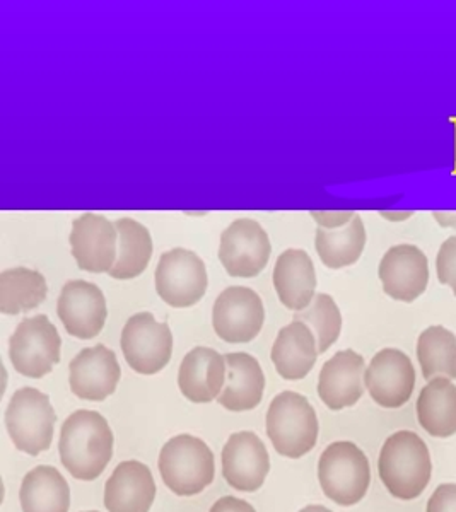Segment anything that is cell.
Wrapping results in <instances>:
<instances>
[{
    "label": "cell",
    "instance_id": "cell-1",
    "mask_svg": "<svg viewBox=\"0 0 456 512\" xmlns=\"http://www.w3.org/2000/svg\"><path fill=\"white\" fill-rule=\"evenodd\" d=\"M59 451L62 465L72 477L96 480L112 460V429L98 412L77 410L62 425Z\"/></svg>",
    "mask_w": 456,
    "mask_h": 512
},
{
    "label": "cell",
    "instance_id": "cell-2",
    "mask_svg": "<svg viewBox=\"0 0 456 512\" xmlns=\"http://www.w3.org/2000/svg\"><path fill=\"white\" fill-rule=\"evenodd\" d=\"M378 472L395 499L414 501L431 482L433 463L427 444L416 432H395L381 448Z\"/></svg>",
    "mask_w": 456,
    "mask_h": 512
},
{
    "label": "cell",
    "instance_id": "cell-3",
    "mask_svg": "<svg viewBox=\"0 0 456 512\" xmlns=\"http://www.w3.org/2000/svg\"><path fill=\"white\" fill-rule=\"evenodd\" d=\"M159 472L171 492L182 497L197 495L214 480V454L199 437L182 434L164 444Z\"/></svg>",
    "mask_w": 456,
    "mask_h": 512
},
{
    "label": "cell",
    "instance_id": "cell-4",
    "mask_svg": "<svg viewBox=\"0 0 456 512\" xmlns=\"http://www.w3.org/2000/svg\"><path fill=\"white\" fill-rule=\"evenodd\" d=\"M267 434L277 453L298 460L318 441V419L308 398L294 391L275 396L267 412Z\"/></svg>",
    "mask_w": 456,
    "mask_h": 512
},
{
    "label": "cell",
    "instance_id": "cell-5",
    "mask_svg": "<svg viewBox=\"0 0 456 512\" xmlns=\"http://www.w3.org/2000/svg\"><path fill=\"white\" fill-rule=\"evenodd\" d=\"M323 492L339 506H354L364 499L371 483L366 454L349 441L330 444L318 463Z\"/></svg>",
    "mask_w": 456,
    "mask_h": 512
},
{
    "label": "cell",
    "instance_id": "cell-6",
    "mask_svg": "<svg viewBox=\"0 0 456 512\" xmlns=\"http://www.w3.org/2000/svg\"><path fill=\"white\" fill-rule=\"evenodd\" d=\"M55 422V410L45 393L21 388L12 395L6 410V427L19 451L38 456L50 449Z\"/></svg>",
    "mask_w": 456,
    "mask_h": 512
},
{
    "label": "cell",
    "instance_id": "cell-7",
    "mask_svg": "<svg viewBox=\"0 0 456 512\" xmlns=\"http://www.w3.org/2000/svg\"><path fill=\"white\" fill-rule=\"evenodd\" d=\"M60 347L62 340L52 321L36 315L19 323L9 340V357L19 374L40 379L59 364Z\"/></svg>",
    "mask_w": 456,
    "mask_h": 512
},
{
    "label": "cell",
    "instance_id": "cell-8",
    "mask_svg": "<svg viewBox=\"0 0 456 512\" xmlns=\"http://www.w3.org/2000/svg\"><path fill=\"white\" fill-rule=\"evenodd\" d=\"M207 268L197 253L175 248L159 258L156 291L171 308H190L207 291Z\"/></svg>",
    "mask_w": 456,
    "mask_h": 512
},
{
    "label": "cell",
    "instance_id": "cell-9",
    "mask_svg": "<svg viewBox=\"0 0 456 512\" xmlns=\"http://www.w3.org/2000/svg\"><path fill=\"white\" fill-rule=\"evenodd\" d=\"M122 352L135 373L156 374L168 366L173 354L170 326L159 323L151 313H139L123 326Z\"/></svg>",
    "mask_w": 456,
    "mask_h": 512
},
{
    "label": "cell",
    "instance_id": "cell-10",
    "mask_svg": "<svg viewBox=\"0 0 456 512\" xmlns=\"http://www.w3.org/2000/svg\"><path fill=\"white\" fill-rule=\"evenodd\" d=\"M265 309L257 292L248 287H228L221 292L212 311V325L228 344H246L264 326Z\"/></svg>",
    "mask_w": 456,
    "mask_h": 512
},
{
    "label": "cell",
    "instance_id": "cell-11",
    "mask_svg": "<svg viewBox=\"0 0 456 512\" xmlns=\"http://www.w3.org/2000/svg\"><path fill=\"white\" fill-rule=\"evenodd\" d=\"M269 234L252 219H238L226 227L219 245V260L231 277H255L269 263Z\"/></svg>",
    "mask_w": 456,
    "mask_h": 512
},
{
    "label": "cell",
    "instance_id": "cell-12",
    "mask_svg": "<svg viewBox=\"0 0 456 512\" xmlns=\"http://www.w3.org/2000/svg\"><path fill=\"white\" fill-rule=\"evenodd\" d=\"M364 386L380 407H404L416 388V369L402 350L383 349L366 367Z\"/></svg>",
    "mask_w": 456,
    "mask_h": 512
},
{
    "label": "cell",
    "instance_id": "cell-13",
    "mask_svg": "<svg viewBox=\"0 0 456 512\" xmlns=\"http://www.w3.org/2000/svg\"><path fill=\"white\" fill-rule=\"evenodd\" d=\"M378 275L386 296L414 303L429 286V260L419 246L395 245L381 258Z\"/></svg>",
    "mask_w": 456,
    "mask_h": 512
},
{
    "label": "cell",
    "instance_id": "cell-14",
    "mask_svg": "<svg viewBox=\"0 0 456 512\" xmlns=\"http://www.w3.org/2000/svg\"><path fill=\"white\" fill-rule=\"evenodd\" d=\"M117 243V227L105 216L84 214L72 224V255L81 270L91 274L110 272L117 262Z\"/></svg>",
    "mask_w": 456,
    "mask_h": 512
},
{
    "label": "cell",
    "instance_id": "cell-15",
    "mask_svg": "<svg viewBox=\"0 0 456 512\" xmlns=\"http://www.w3.org/2000/svg\"><path fill=\"white\" fill-rule=\"evenodd\" d=\"M57 313L69 335L89 340L100 335L105 326V294L86 280H69L60 292Z\"/></svg>",
    "mask_w": 456,
    "mask_h": 512
},
{
    "label": "cell",
    "instance_id": "cell-16",
    "mask_svg": "<svg viewBox=\"0 0 456 512\" xmlns=\"http://www.w3.org/2000/svg\"><path fill=\"white\" fill-rule=\"evenodd\" d=\"M69 371L72 393L89 402H103L113 395L122 376L117 355L105 345L82 349L72 359Z\"/></svg>",
    "mask_w": 456,
    "mask_h": 512
},
{
    "label": "cell",
    "instance_id": "cell-17",
    "mask_svg": "<svg viewBox=\"0 0 456 512\" xmlns=\"http://www.w3.org/2000/svg\"><path fill=\"white\" fill-rule=\"evenodd\" d=\"M265 444L253 432H236L223 449V475L233 489L255 492L269 475Z\"/></svg>",
    "mask_w": 456,
    "mask_h": 512
},
{
    "label": "cell",
    "instance_id": "cell-18",
    "mask_svg": "<svg viewBox=\"0 0 456 512\" xmlns=\"http://www.w3.org/2000/svg\"><path fill=\"white\" fill-rule=\"evenodd\" d=\"M366 362L354 350H340L325 362L318 379V395L330 410L354 407L364 393Z\"/></svg>",
    "mask_w": 456,
    "mask_h": 512
},
{
    "label": "cell",
    "instance_id": "cell-19",
    "mask_svg": "<svg viewBox=\"0 0 456 512\" xmlns=\"http://www.w3.org/2000/svg\"><path fill=\"white\" fill-rule=\"evenodd\" d=\"M226 384L224 355L207 347H197L185 355L178 373V386L192 403H211Z\"/></svg>",
    "mask_w": 456,
    "mask_h": 512
},
{
    "label": "cell",
    "instance_id": "cell-20",
    "mask_svg": "<svg viewBox=\"0 0 456 512\" xmlns=\"http://www.w3.org/2000/svg\"><path fill=\"white\" fill-rule=\"evenodd\" d=\"M154 497L156 483L141 461H123L106 482L105 507L110 512H149Z\"/></svg>",
    "mask_w": 456,
    "mask_h": 512
},
{
    "label": "cell",
    "instance_id": "cell-21",
    "mask_svg": "<svg viewBox=\"0 0 456 512\" xmlns=\"http://www.w3.org/2000/svg\"><path fill=\"white\" fill-rule=\"evenodd\" d=\"M226 384L219 403L231 412H248L257 408L264 398L265 376L260 362L245 352L224 355Z\"/></svg>",
    "mask_w": 456,
    "mask_h": 512
},
{
    "label": "cell",
    "instance_id": "cell-22",
    "mask_svg": "<svg viewBox=\"0 0 456 512\" xmlns=\"http://www.w3.org/2000/svg\"><path fill=\"white\" fill-rule=\"evenodd\" d=\"M274 287L287 309L304 311L315 299L316 272L310 255L303 250H286L277 258Z\"/></svg>",
    "mask_w": 456,
    "mask_h": 512
},
{
    "label": "cell",
    "instance_id": "cell-23",
    "mask_svg": "<svg viewBox=\"0 0 456 512\" xmlns=\"http://www.w3.org/2000/svg\"><path fill=\"white\" fill-rule=\"evenodd\" d=\"M318 354V344L310 326L293 321L277 335L270 357L282 378L296 381L310 374Z\"/></svg>",
    "mask_w": 456,
    "mask_h": 512
},
{
    "label": "cell",
    "instance_id": "cell-24",
    "mask_svg": "<svg viewBox=\"0 0 456 512\" xmlns=\"http://www.w3.org/2000/svg\"><path fill=\"white\" fill-rule=\"evenodd\" d=\"M417 419L433 437L456 434V386L448 378L431 379L417 398Z\"/></svg>",
    "mask_w": 456,
    "mask_h": 512
},
{
    "label": "cell",
    "instance_id": "cell-25",
    "mask_svg": "<svg viewBox=\"0 0 456 512\" xmlns=\"http://www.w3.org/2000/svg\"><path fill=\"white\" fill-rule=\"evenodd\" d=\"M19 501L23 512H69L71 489L53 466H38L24 477Z\"/></svg>",
    "mask_w": 456,
    "mask_h": 512
},
{
    "label": "cell",
    "instance_id": "cell-26",
    "mask_svg": "<svg viewBox=\"0 0 456 512\" xmlns=\"http://www.w3.org/2000/svg\"><path fill=\"white\" fill-rule=\"evenodd\" d=\"M316 251L323 265L332 270L351 267L363 255L366 227L359 214L347 226L339 229H316Z\"/></svg>",
    "mask_w": 456,
    "mask_h": 512
},
{
    "label": "cell",
    "instance_id": "cell-27",
    "mask_svg": "<svg viewBox=\"0 0 456 512\" xmlns=\"http://www.w3.org/2000/svg\"><path fill=\"white\" fill-rule=\"evenodd\" d=\"M47 280L30 270L16 267L0 274V311L4 315H19L38 308L47 299Z\"/></svg>",
    "mask_w": 456,
    "mask_h": 512
},
{
    "label": "cell",
    "instance_id": "cell-28",
    "mask_svg": "<svg viewBox=\"0 0 456 512\" xmlns=\"http://www.w3.org/2000/svg\"><path fill=\"white\" fill-rule=\"evenodd\" d=\"M115 227L118 231L117 262L108 274L112 275L113 279L120 280L139 277L151 262V234L141 222L129 217L118 219Z\"/></svg>",
    "mask_w": 456,
    "mask_h": 512
},
{
    "label": "cell",
    "instance_id": "cell-29",
    "mask_svg": "<svg viewBox=\"0 0 456 512\" xmlns=\"http://www.w3.org/2000/svg\"><path fill=\"white\" fill-rule=\"evenodd\" d=\"M424 379H456V335L445 326H429L417 340Z\"/></svg>",
    "mask_w": 456,
    "mask_h": 512
},
{
    "label": "cell",
    "instance_id": "cell-30",
    "mask_svg": "<svg viewBox=\"0 0 456 512\" xmlns=\"http://www.w3.org/2000/svg\"><path fill=\"white\" fill-rule=\"evenodd\" d=\"M294 321H301L311 328L315 335L318 352H327L339 340L342 332V315L334 297L316 294L310 306L294 315Z\"/></svg>",
    "mask_w": 456,
    "mask_h": 512
},
{
    "label": "cell",
    "instance_id": "cell-31",
    "mask_svg": "<svg viewBox=\"0 0 456 512\" xmlns=\"http://www.w3.org/2000/svg\"><path fill=\"white\" fill-rule=\"evenodd\" d=\"M436 275L439 284L450 287L456 297V234L439 246L436 255Z\"/></svg>",
    "mask_w": 456,
    "mask_h": 512
},
{
    "label": "cell",
    "instance_id": "cell-32",
    "mask_svg": "<svg viewBox=\"0 0 456 512\" xmlns=\"http://www.w3.org/2000/svg\"><path fill=\"white\" fill-rule=\"evenodd\" d=\"M426 512H456V483H445L434 490Z\"/></svg>",
    "mask_w": 456,
    "mask_h": 512
},
{
    "label": "cell",
    "instance_id": "cell-33",
    "mask_svg": "<svg viewBox=\"0 0 456 512\" xmlns=\"http://www.w3.org/2000/svg\"><path fill=\"white\" fill-rule=\"evenodd\" d=\"M323 229H339L354 219V212H313L311 214Z\"/></svg>",
    "mask_w": 456,
    "mask_h": 512
},
{
    "label": "cell",
    "instance_id": "cell-34",
    "mask_svg": "<svg viewBox=\"0 0 456 512\" xmlns=\"http://www.w3.org/2000/svg\"><path fill=\"white\" fill-rule=\"evenodd\" d=\"M209 512H255V509L248 502L228 495V497L219 499Z\"/></svg>",
    "mask_w": 456,
    "mask_h": 512
},
{
    "label": "cell",
    "instance_id": "cell-35",
    "mask_svg": "<svg viewBox=\"0 0 456 512\" xmlns=\"http://www.w3.org/2000/svg\"><path fill=\"white\" fill-rule=\"evenodd\" d=\"M433 217L439 226L456 231V212H433Z\"/></svg>",
    "mask_w": 456,
    "mask_h": 512
},
{
    "label": "cell",
    "instance_id": "cell-36",
    "mask_svg": "<svg viewBox=\"0 0 456 512\" xmlns=\"http://www.w3.org/2000/svg\"><path fill=\"white\" fill-rule=\"evenodd\" d=\"M414 216V212H381V217L386 221L402 222Z\"/></svg>",
    "mask_w": 456,
    "mask_h": 512
},
{
    "label": "cell",
    "instance_id": "cell-37",
    "mask_svg": "<svg viewBox=\"0 0 456 512\" xmlns=\"http://www.w3.org/2000/svg\"><path fill=\"white\" fill-rule=\"evenodd\" d=\"M299 512H332L330 509H327V507L323 506H308L304 507V509H301Z\"/></svg>",
    "mask_w": 456,
    "mask_h": 512
},
{
    "label": "cell",
    "instance_id": "cell-38",
    "mask_svg": "<svg viewBox=\"0 0 456 512\" xmlns=\"http://www.w3.org/2000/svg\"><path fill=\"white\" fill-rule=\"evenodd\" d=\"M89 512H98V511H89Z\"/></svg>",
    "mask_w": 456,
    "mask_h": 512
}]
</instances>
